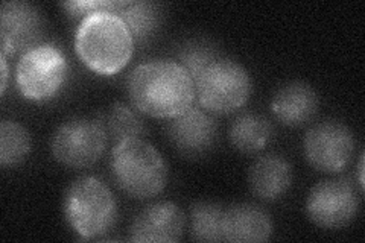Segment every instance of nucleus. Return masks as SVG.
I'll list each match as a JSON object with an SVG mask.
<instances>
[{
  "mask_svg": "<svg viewBox=\"0 0 365 243\" xmlns=\"http://www.w3.org/2000/svg\"><path fill=\"white\" fill-rule=\"evenodd\" d=\"M318 107L317 91L302 81H294L279 88L271 102V110L276 119L294 128L309 123L317 115Z\"/></svg>",
  "mask_w": 365,
  "mask_h": 243,
  "instance_id": "obj_14",
  "label": "nucleus"
},
{
  "mask_svg": "<svg viewBox=\"0 0 365 243\" xmlns=\"http://www.w3.org/2000/svg\"><path fill=\"white\" fill-rule=\"evenodd\" d=\"M116 14L130 29L134 43H145L151 38L160 25V8L146 0H127Z\"/></svg>",
  "mask_w": 365,
  "mask_h": 243,
  "instance_id": "obj_18",
  "label": "nucleus"
},
{
  "mask_svg": "<svg viewBox=\"0 0 365 243\" xmlns=\"http://www.w3.org/2000/svg\"><path fill=\"white\" fill-rule=\"evenodd\" d=\"M186 229V216L169 201L155 202L137 213L130 227L131 242H178Z\"/></svg>",
  "mask_w": 365,
  "mask_h": 243,
  "instance_id": "obj_12",
  "label": "nucleus"
},
{
  "mask_svg": "<svg viewBox=\"0 0 365 243\" xmlns=\"http://www.w3.org/2000/svg\"><path fill=\"white\" fill-rule=\"evenodd\" d=\"M355 134L338 120L314 125L304 137V155L315 170L338 173L344 170L355 154Z\"/></svg>",
  "mask_w": 365,
  "mask_h": 243,
  "instance_id": "obj_9",
  "label": "nucleus"
},
{
  "mask_svg": "<svg viewBox=\"0 0 365 243\" xmlns=\"http://www.w3.org/2000/svg\"><path fill=\"white\" fill-rule=\"evenodd\" d=\"M127 0H71L63 2L61 6L73 17H88L98 13H114L125 6Z\"/></svg>",
  "mask_w": 365,
  "mask_h": 243,
  "instance_id": "obj_22",
  "label": "nucleus"
},
{
  "mask_svg": "<svg viewBox=\"0 0 365 243\" xmlns=\"http://www.w3.org/2000/svg\"><path fill=\"white\" fill-rule=\"evenodd\" d=\"M31 152V135L25 126L14 120L0 123V165L17 166Z\"/></svg>",
  "mask_w": 365,
  "mask_h": 243,
  "instance_id": "obj_20",
  "label": "nucleus"
},
{
  "mask_svg": "<svg viewBox=\"0 0 365 243\" xmlns=\"http://www.w3.org/2000/svg\"><path fill=\"white\" fill-rule=\"evenodd\" d=\"M108 135L99 120L75 118L63 123L52 138V154L58 163L84 169L104 155Z\"/></svg>",
  "mask_w": 365,
  "mask_h": 243,
  "instance_id": "obj_7",
  "label": "nucleus"
},
{
  "mask_svg": "<svg viewBox=\"0 0 365 243\" xmlns=\"http://www.w3.org/2000/svg\"><path fill=\"white\" fill-rule=\"evenodd\" d=\"M101 123L104 125L108 138L118 145L130 138H143L146 126L140 115V111L134 107L116 102L107 110Z\"/></svg>",
  "mask_w": 365,
  "mask_h": 243,
  "instance_id": "obj_17",
  "label": "nucleus"
},
{
  "mask_svg": "<svg viewBox=\"0 0 365 243\" xmlns=\"http://www.w3.org/2000/svg\"><path fill=\"white\" fill-rule=\"evenodd\" d=\"M218 58H221V55L215 46L205 41H190L182 46L178 52L180 64L190 75L193 83H197L201 73Z\"/></svg>",
  "mask_w": 365,
  "mask_h": 243,
  "instance_id": "obj_21",
  "label": "nucleus"
},
{
  "mask_svg": "<svg viewBox=\"0 0 365 243\" xmlns=\"http://www.w3.org/2000/svg\"><path fill=\"white\" fill-rule=\"evenodd\" d=\"M64 216L83 239L107 234L118 221V202L106 182L95 177H81L64 195Z\"/></svg>",
  "mask_w": 365,
  "mask_h": 243,
  "instance_id": "obj_4",
  "label": "nucleus"
},
{
  "mask_svg": "<svg viewBox=\"0 0 365 243\" xmlns=\"http://www.w3.org/2000/svg\"><path fill=\"white\" fill-rule=\"evenodd\" d=\"M166 134L181 155L200 158L213 149L218 138V125L207 111L192 107L170 119Z\"/></svg>",
  "mask_w": 365,
  "mask_h": 243,
  "instance_id": "obj_11",
  "label": "nucleus"
},
{
  "mask_svg": "<svg viewBox=\"0 0 365 243\" xmlns=\"http://www.w3.org/2000/svg\"><path fill=\"white\" fill-rule=\"evenodd\" d=\"M224 212L220 204L200 201L190 207V237L197 242H224Z\"/></svg>",
  "mask_w": 365,
  "mask_h": 243,
  "instance_id": "obj_19",
  "label": "nucleus"
},
{
  "mask_svg": "<svg viewBox=\"0 0 365 243\" xmlns=\"http://www.w3.org/2000/svg\"><path fill=\"white\" fill-rule=\"evenodd\" d=\"M292 184V167L287 158L268 154L257 158L248 170V186L257 198L276 201Z\"/></svg>",
  "mask_w": 365,
  "mask_h": 243,
  "instance_id": "obj_15",
  "label": "nucleus"
},
{
  "mask_svg": "<svg viewBox=\"0 0 365 243\" xmlns=\"http://www.w3.org/2000/svg\"><path fill=\"white\" fill-rule=\"evenodd\" d=\"M224 242L257 243L272 234V219L264 208L255 204H235L224 212Z\"/></svg>",
  "mask_w": 365,
  "mask_h": 243,
  "instance_id": "obj_13",
  "label": "nucleus"
},
{
  "mask_svg": "<svg viewBox=\"0 0 365 243\" xmlns=\"http://www.w3.org/2000/svg\"><path fill=\"white\" fill-rule=\"evenodd\" d=\"M0 64H2V84H0V93L5 95L6 87H8V78H9L8 61L5 55H0Z\"/></svg>",
  "mask_w": 365,
  "mask_h": 243,
  "instance_id": "obj_23",
  "label": "nucleus"
},
{
  "mask_svg": "<svg viewBox=\"0 0 365 243\" xmlns=\"http://www.w3.org/2000/svg\"><path fill=\"white\" fill-rule=\"evenodd\" d=\"M44 20L40 9L28 2H5L0 8V55L26 53L40 44Z\"/></svg>",
  "mask_w": 365,
  "mask_h": 243,
  "instance_id": "obj_10",
  "label": "nucleus"
},
{
  "mask_svg": "<svg viewBox=\"0 0 365 243\" xmlns=\"http://www.w3.org/2000/svg\"><path fill=\"white\" fill-rule=\"evenodd\" d=\"M75 51L91 72L111 76L130 63L134 40L118 14L98 13L83 19L78 26Z\"/></svg>",
  "mask_w": 365,
  "mask_h": 243,
  "instance_id": "obj_2",
  "label": "nucleus"
},
{
  "mask_svg": "<svg viewBox=\"0 0 365 243\" xmlns=\"http://www.w3.org/2000/svg\"><path fill=\"white\" fill-rule=\"evenodd\" d=\"M359 210V196L346 178L324 180L307 195L306 214L319 228L338 229L347 227Z\"/></svg>",
  "mask_w": 365,
  "mask_h": 243,
  "instance_id": "obj_8",
  "label": "nucleus"
},
{
  "mask_svg": "<svg viewBox=\"0 0 365 243\" xmlns=\"http://www.w3.org/2000/svg\"><path fill=\"white\" fill-rule=\"evenodd\" d=\"M128 96L135 110L155 119H174L193 107L195 83L177 61L153 60L128 76Z\"/></svg>",
  "mask_w": 365,
  "mask_h": 243,
  "instance_id": "obj_1",
  "label": "nucleus"
},
{
  "mask_svg": "<svg viewBox=\"0 0 365 243\" xmlns=\"http://www.w3.org/2000/svg\"><path fill=\"white\" fill-rule=\"evenodd\" d=\"M68 73L64 52L58 46L43 43L23 53L16 68L20 95L32 102H46L58 95Z\"/></svg>",
  "mask_w": 365,
  "mask_h": 243,
  "instance_id": "obj_6",
  "label": "nucleus"
},
{
  "mask_svg": "<svg viewBox=\"0 0 365 243\" xmlns=\"http://www.w3.org/2000/svg\"><path fill=\"white\" fill-rule=\"evenodd\" d=\"M359 186L361 189L364 190V155H361V160H359Z\"/></svg>",
  "mask_w": 365,
  "mask_h": 243,
  "instance_id": "obj_24",
  "label": "nucleus"
},
{
  "mask_svg": "<svg viewBox=\"0 0 365 243\" xmlns=\"http://www.w3.org/2000/svg\"><path fill=\"white\" fill-rule=\"evenodd\" d=\"M272 134L274 130L271 122L264 115L255 113L241 114L228 130L230 143L239 152L244 154L260 152L271 142Z\"/></svg>",
  "mask_w": 365,
  "mask_h": 243,
  "instance_id": "obj_16",
  "label": "nucleus"
},
{
  "mask_svg": "<svg viewBox=\"0 0 365 243\" xmlns=\"http://www.w3.org/2000/svg\"><path fill=\"white\" fill-rule=\"evenodd\" d=\"M111 172L119 189L135 200L155 198L168 184V166L162 154L143 138L114 145Z\"/></svg>",
  "mask_w": 365,
  "mask_h": 243,
  "instance_id": "obj_3",
  "label": "nucleus"
},
{
  "mask_svg": "<svg viewBox=\"0 0 365 243\" xmlns=\"http://www.w3.org/2000/svg\"><path fill=\"white\" fill-rule=\"evenodd\" d=\"M200 105L215 114H230L242 108L251 96L247 68L230 58H218L195 83Z\"/></svg>",
  "mask_w": 365,
  "mask_h": 243,
  "instance_id": "obj_5",
  "label": "nucleus"
}]
</instances>
